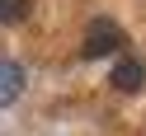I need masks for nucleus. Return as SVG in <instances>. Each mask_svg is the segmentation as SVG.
I'll list each match as a JSON object with an SVG mask.
<instances>
[{"instance_id":"obj_1","label":"nucleus","mask_w":146,"mask_h":136,"mask_svg":"<svg viewBox=\"0 0 146 136\" xmlns=\"http://www.w3.org/2000/svg\"><path fill=\"white\" fill-rule=\"evenodd\" d=\"M123 42H127V38H123V28H118L113 19H94V24L85 28V42H80V57H85V61L113 57V52L123 47Z\"/></svg>"},{"instance_id":"obj_2","label":"nucleus","mask_w":146,"mask_h":136,"mask_svg":"<svg viewBox=\"0 0 146 136\" xmlns=\"http://www.w3.org/2000/svg\"><path fill=\"white\" fill-rule=\"evenodd\" d=\"M24 85H29V75H24V66L5 57V61H0V108L19 103V99H24Z\"/></svg>"},{"instance_id":"obj_3","label":"nucleus","mask_w":146,"mask_h":136,"mask_svg":"<svg viewBox=\"0 0 146 136\" xmlns=\"http://www.w3.org/2000/svg\"><path fill=\"white\" fill-rule=\"evenodd\" d=\"M141 85H146V66L137 57H123L113 66V89H118V94H137Z\"/></svg>"},{"instance_id":"obj_4","label":"nucleus","mask_w":146,"mask_h":136,"mask_svg":"<svg viewBox=\"0 0 146 136\" xmlns=\"http://www.w3.org/2000/svg\"><path fill=\"white\" fill-rule=\"evenodd\" d=\"M38 0H0V24H24Z\"/></svg>"}]
</instances>
